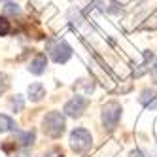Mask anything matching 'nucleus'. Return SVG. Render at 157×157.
<instances>
[{
    "mask_svg": "<svg viewBox=\"0 0 157 157\" xmlns=\"http://www.w3.org/2000/svg\"><path fill=\"white\" fill-rule=\"evenodd\" d=\"M10 104H12L13 106V112H21V110H23V97H21V95H15L12 100H10Z\"/></svg>",
    "mask_w": 157,
    "mask_h": 157,
    "instance_id": "4468645a",
    "label": "nucleus"
},
{
    "mask_svg": "<svg viewBox=\"0 0 157 157\" xmlns=\"http://www.w3.org/2000/svg\"><path fill=\"white\" fill-rule=\"evenodd\" d=\"M46 68H48V57H46L44 53H38L36 57L30 61V64H29L30 74H34V76L44 74V72H46Z\"/></svg>",
    "mask_w": 157,
    "mask_h": 157,
    "instance_id": "423d86ee",
    "label": "nucleus"
},
{
    "mask_svg": "<svg viewBox=\"0 0 157 157\" xmlns=\"http://www.w3.org/2000/svg\"><path fill=\"white\" fill-rule=\"evenodd\" d=\"M151 100H157V91H153V89H144L138 102L144 104V106H151Z\"/></svg>",
    "mask_w": 157,
    "mask_h": 157,
    "instance_id": "9d476101",
    "label": "nucleus"
},
{
    "mask_svg": "<svg viewBox=\"0 0 157 157\" xmlns=\"http://www.w3.org/2000/svg\"><path fill=\"white\" fill-rule=\"evenodd\" d=\"M34 140H36V132H34V131L19 132V134H17V138H15L17 146H21V148H29V146L34 144Z\"/></svg>",
    "mask_w": 157,
    "mask_h": 157,
    "instance_id": "1a4fd4ad",
    "label": "nucleus"
},
{
    "mask_svg": "<svg viewBox=\"0 0 157 157\" xmlns=\"http://www.w3.org/2000/svg\"><path fill=\"white\" fill-rule=\"evenodd\" d=\"M4 13L6 15H19L21 8H19V4L15 2V0H8V2L4 4Z\"/></svg>",
    "mask_w": 157,
    "mask_h": 157,
    "instance_id": "ddd939ff",
    "label": "nucleus"
},
{
    "mask_svg": "<svg viewBox=\"0 0 157 157\" xmlns=\"http://www.w3.org/2000/svg\"><path fill=\"white\" fill-rule=\"evenodd\" d=\"M151 80H153V82L157 83V64H155L153 68H151Z\"/></svg>",
    "mask_w": 157,
    "mask_h": 157,
    "instance_id": "f3484780",
    "label": "nucleus"
},
{
    "mask_svg": "<svg viewBox=\"0 0 157 157\" xmlns=\"http://www.w3.org/2000/svg\"><path fill=\"white\" fill-rule=\"evenodd\" d=\"M121 117V104L116 100H110L102 106V125L106 131H114Z\"/></svg>",
    "mask_w": 157,
    "mask_h": 157,
    "instance_id": "20e7f679",
    "label": "nucleus"
},
{
    "mask_svg": "<svg viewBox=\"0 0 157 157\" xmlns=\"http://www.w3.org/2000/svg\"><path fill=\"white\" fill-rule=\"evenodd\" d=\"M87 106H89V100L85 98V97H74V98H70L68 102L64 104V114L66 116H70V117H82L83 116V112L87 110Z\"/></svg>",
    "mask_w": 157,
    "mask_h": 157,
    "instance_id": "39448f33",
    "label": "nucleus"
},
{
    "mask_svg": "<svg viewBox=\"0 0 157 157\" xmlns=\"http://www.w3.org/2000/svg\"><path fill=\"white\" fill-rule=\"evenodd\" d=\"M8 87H10V78L4 72H0V95H2Z\"/></svg>",
    "mask_w": 157,
    "mask_h": 157,
    "instance_id": "dca6fc26",
    "label": "nucleus"
},
{
    "mask_svg": "<svg viewBox=\"0 0 157 157\" xmlns=\"http://www.w3.org/2000/svg\"><path fill=\"white\" fill-rule=\"evenodd\" d=\"M131 157H144V153H142V151H132Z\"/></svg>",
    "mask_w": 157,
    "mask_h": 157,
    "instance_id": "a211bd4d",
    "label": "nucleus"
},
{
    "mask_svg": "<svg viewBox=\"0 0 157 157\" xmlns=\"http://www.w3.org/2000/svg\"><path fill=\"white\" fill-rule=\"evenodd\" d=\"M66 129V119L61 112H49L42 121V131L49 138H61Z\"/></svg>",
    "mask_w": 157,
    "mask_h": 157,
    "instance_id": "f257e3e1",
    "label": "nucleus"
},
{
    "mask_svg": "<svg viewBox=\"0 0 157 157\" xmlns=\"http://www.w3.org/2000/svg\"><path fill=\"white\" fill-rule=\"evenodd\" d=\"M157 29V10L140 25V30H155Z\"/></svg>",
    "mask_w": 157,
    "mask_h": 157,
    "instance_id": "f8f14e48",
    "label": "nucleus"
},
{
    "mask_svg": "<svg viewBox=\"0 0 157 157\" xmlns=\"http://www.w3.org/2000/svg\"><path fill=\"white\" fill-rule=\"evenodd\" d=\"M10 30H12V25H10V21H8L6 17H0V36H6Z\"/></svg>",
    "mask_w": 157,
    "mask_h": 157,
    "instance_id": "2eb2a0df",
    "label": "nucleus"
},
{
    "mask_svg": "<svg viewBox=\"0 0 157 157\" xmlns=\"http://www.w3.org/2000/svg\"><path fill=\"white\" fill-rule=\"evenodd\" d=\"M8 131H15V121L6 114H0V132H8Z\"/></svg>",
    "mask_w": 157,
    "mask_h": 157,
    "instance_id": "9b49d317",
    "label": "nucleus"
},
{
    "mask_svg": "<svg viewBox=\"0 0 157 157\" xmlns=\"http://www.w3.org/2000/svg\"><path fill=\"white\" fill-rule=\"evenodd\" d=\"M27 93H29L30 102H40V100L46 97V87H44L40 82H34V83H30V85H29Z\"/></svg>",
    "mask_w": 157,
    "mask_h": 157,
    "instance_id": "0eeeda50",
    "label": "nucleus"
},
{
    "mask_svg": "<svg viewBox=\"0 0 157 157\" xmlns=\"http://www.w3.org/2000/svg\"><path fill=\"white\" fill-rule=\"evenodd\" d=\"M48 53L57 64H64L72 57V48L63 38H51L48 40Z\"/></svg>",
    "mask_w": 157,
    "mask_h": 157,
    "instance_id": "f03ea898",
    "label": "nucleus"
},
{
    "mask_svg": "<svg viewBox=\"0 0 157 157\" xmlns=\"http://www.w3.org/2000/svg\"><path fill=\"white\" fill-rule=\"evenodd\" d=\"M93 144V136L91 132L83 127H78L70 132V148L76 151V153H85Z\"/></svg>",
    "mask_w": 157,
    "mask_h": 157,
    "instance_id": "7ed1b4c3",
    "label": "nucleus"
},
{
    "mask_svg": "<svg viewBox=\"0 0 157 157\" xmlns=\"http://www.w3.org/2000/svg\"><path fill=\"white\" fill-rule=\"evenodd\" d=\"M95 4L102 10L104 13H119L121 12V6L116 0H95Z\"/></svg>",
    "mask_w": 157,
    "mask_h": 157,
    "instance_id": "6e6552de",
    "label": "nucleus"
}]
</instances>
